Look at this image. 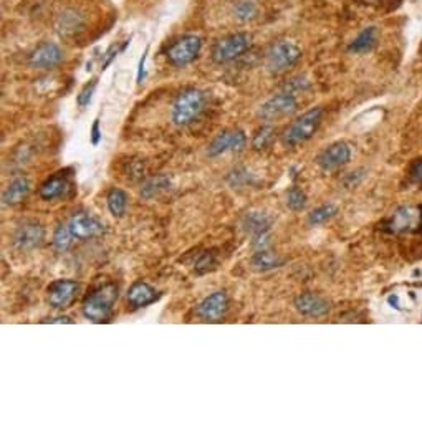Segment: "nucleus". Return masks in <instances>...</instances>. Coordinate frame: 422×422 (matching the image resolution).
Masks as SVG:
<instances>
[{
  "label": "nucleus",
  "instance_id": "nucleus-31",
  "mask_svg": "<svg viewBox=\"0 0 422 422\" xmlns=\"http://www.w3.org/2000/svg\"><path fill=\"white\" fill-rule=\"evenodd\" d=\"M98 87V80H91V82H88L85 87L82 88V91L78 93V96H76V103H78L80 108H87V106L91 103L93 95H95Z\"/></svg>",
  "mask_w": 422,
  "mask_h": 422
},
{
  "label": "nucleus",
  "instance_id": "nucleus-29",
  "mask_svg": "<svg viewBox=\"0 0 422 422\" xmlns=\"http://www.w3.org/2000/svg\"><path fill=\"white\" fill-rule=\"evenodd\" d=\"M274 134H275L274 128H272V126H262L257 131V133L254 134L252 146L257 149V151H262V149L270 146V143L274 141Z\"/></svg>",
  "mask_w": 422,
  "mask_h": 422
},
{
  "label": "nucleus",
  "instance_id": "nucleus-25",
  "mask_svg": "<svg viewBox=\"0 0 422 422\" xmlns=\"http://www.w3.org/2000/svg\"><path fill=\"white\" fill-rule=\"evenodd\" d=\"M83 25V17L75 10V8H68L63 12L58 19V30L62 33L76 32Z\"/></svg>",
  "mask_w": 422,
  "mask_h": 422
},
{
  "label": "nucleus",
  "instance_id": "nucleus-28",
  "mask_svg": "<svg viewBox=\"0 0 422 422\" xmlns=\"http://www.w3.org/2000/svg\"><path fill=\"white\" fill-rule=\"evenodd\" d=\"M234 14L238 20H244V22L252 20L257 15V3L254 0H238L234 7Z\"/></svg>",
  "mask_w": 422,
  "mask_h": 422
},
{
  "label": "nucleus",
  "instance_id": "nucleus-15",
  "mask_svg": "<svg viewBox=\"0 0 422 422\" xmlns=\"http://www.w3.org/2000/svg\"><path fill=\"white\" fill-rule=\"evenodd\" d=\"M414 212H412L411 207H399L391 214L387 219L379 225V229L385 230L387 234H404L409 232L412 227H414Z\"/></svg>",
  "mask_w": 422,
  "mask_h": 422
},
{
  "label": "nucleus",
  "instance_id": "nucleus-22",
  "mask_svg": "<svg viewBox=\"0 0 422 422\" xmlns=\"http://www.w3.org/2000/svg\"><path fill=\"white\" fill-rule=\"evenodd\" d=\"M283 265V258L279 255L268 252V250H257L252 257V267L258 272H270Z\"/></svg>",
  "mask_w": 422,
  "mask_h": 422
},
{
  "label": "nucleus",
  "instance_id": "nucleus-2",
  "mask_svg": "<svg viewBox=\"0 0 422 422\" xmlns=\"http://www.w3.org/2000/svg\"><path fill=\"white\" fill-rule=\"evenodd\" d=\"M116 300H118L116 285L113 283L101 285V287L95 288L87 298H85L82 305L83 317L93 323L108 322L113 313Z\"/></svg>",
  "mask_w": 422,
  "mask_h": 422
},
{
  "label": "nucleus",
  "instance_id": "nucleus-32",
  "mask_svg": "<svg viewBox=\"0 0 422 422\" xmlns=\"http://www.w3.org/2000/svg\"><path fill=\"white\" fill-rule=\"evenodd\" d=\"M407 179L411 184H414L422 189V157H417L411 163L407 169Z\"/></svg>",
  "mask_w": 422,
  "mask_h": 422
},
{
  "label": "nucleus",
  "instance_id": "nucleus-13",
  "mask_svg": "<svg viewBox=\"0 0 422 422\" xmlns=\"http://www.w3.org/2000/svg\"><path fill=\"white\" fill-rule=\"evenodd\" d=\"M349 159H351V148L343 141H338L319 152L317 163L323 170H335L348 164Z\"/></svg>",
  "mask_w": 422,
  "mask_h": 422
},
{
  "label": "nucleus",
  "instance_id": "nucleus-35",
  "mask_svg": "<svg viewBox=\"0 0 422 422\" xmlns=\"http://www.w3.org/2000/svg\"><path fill=\"white\" fill-rule=\"evenodd\" d=\"M101 138H103V133H101V126H100V118H96L93 121L91 130H89V141H91L93 146H98L100 144Z\"/></svg>",
  "mask_w": 422,
  "mask_h": 422
},
{
  "label": "nucleus",
  "instance_id": "nucleus-20",
  "mask_svg": "<svg viewBox=\"0 0 422 422\" xmlns=\"http://www.w3.org/2000/svg\"><path fill=\"white\" fill-rule=\"evenodd\" d=\"M28 191H30L28 179L24 176L15 177L14 181L6 187V191H3L2 194L3 206H15V204H20L25 197H27Z\"/></svg>",
  "mask_w": 422,
  "mask_h": 422
},
{
  "label": "nucleus",
  "instance_id": "nucleus-30",
  "mask_svg": "<svg viewBox=\"0 0 422 422\" xmlns=\"http://www.w3.org/2000/svg\"><path fill=\"white\" fill-rule=\"evenodd\" d=\"M306 200H308L306 194L301 189H298V187H292V189L288 191L287 206H288V209H292V211H295V212L304 211L306 206Z\"/></svg>",
  "mask_w": 422,
  "mask_h": 422
},
{
  "label": "nucleus",
  "instance_id": "nucleus-9",
  "mask_svg": "<svg viewBox=\"0 0 422 422\" xmlns=\"http://www.w3.org/2000/svg\"><path fill=\"white\" fill-rule=\"evenodd\" d=\"M247 144V136L242 130H224L211 141L207 155L211 157L222 156L230 151H242Z\"/></svg>",
  "mask_w": 422,
  "mask_h": 422
},
{
  "label": "nucleus",
  "instance_id": "nucleus-26",
  "mask_svg": "<svg viewBox=\"0 0 422 422\" xmlns=\"http://www.w3.org/2000/svg\"><path fill=\"white\" fill-rule=\"evenodd\" d=\"M338 214V207L335 206V204H323V206H319L315 209V211H311L308 214V224L310 225H322L328 222L330 219H333V217Z\"/></svg>",
  "mask_w": 422,
  "mask_h": 422
},
{
  "label": "nucleus",
  "instance_id": "nucleus-12",
  "mask_svg": "<svg viewBox=\"0 0 422 422\" xmlns=\"http://www.w3.org/2000/svg\"><path fill=\"white\" fill-rule=\"evenodd\" d=\"M229 310V297L227 293L214 292L211 295L204 298L197 306V315L204 322H219L225 317Z\"/></svg>",
  "mask_w": 422,
  "mask_h": 422
},
{
  "label": "nucleus",
  "instance_id": "nucleus-37",
  "mask_svg": "<svg viewBox=\"0 0 422 422\" xmlns=\"http://www.w3.org/2000/svg\"><path fill=\"white\" fill-rule=\"evenodd\" d=\"M292 88H295L297 91H304V89L308 88V82L304 78H293L290 80V83L287 85V91H292Z\"/></svg>",
  "mask_w": 422,
  "mask_h": 422
},
{
  "label": "nucleus",
  "instance_id": "nucleus-40",
  "mask_svg": "<svg viewBox=\"0 0 422 422\" xmlns=\"http://www.w3.org/2000/svg\"><path fill=\"white\" fill-rule=\"evenodd\" d=\"M387 304H389L393 308L396 310H401V305H399V297L398 295H391L389 298H387Z\"/></svg>",
  "mask_w": 422,
  "mask_h": 422
},
{
  "label": "nucleus",
  "instance_id": "nucleus-17",
  "mask_svg": "<svg viewBox=\"0 0 422 422\" xmlns=\"http://www.w3.org/2000/svg\"><path fill=\"white\" fill-rule=\"evenodd\" d=\"M156 300H159V293L143 280L134 281L128 290V304L133 308H144V306L155 304Z\"/></svg>",
  "mask_w": 422,
  "mask_h": 422
},
{
  "label": "nucleus",
  "instance_id": "nucleus-3",
  "mask_svg": "<svg viewBox=\"0 0 422 422\" xmlns=\"http://www.w3.org/2000/svg\"><path fill=\"white\" fill-rule=\"evenodd\" d=\"M323 109L322 108H311L308 112L297 118L288 130L283 133V143L290 148H295L298 144H304L308 141L311 136L317 133L319 123H322Z\"/></svg>",
  "mask_w": 422,
  "mask_h": 422
},
{
  "label": "nucleus",
  "instance_id": "nucleus-38",
  "mask_svg": "<svg viewBox=\"0 0 422 422\" xmlns=\"http://www.w3.org/2000/svg\"><path fill=\"white\" fill-rule=\"evenodd\" d=\"M146 58H148V49L144 50L143 57L139 60V67H138V85H141L144 82V76H146V70H144V67H146Z\"/></svg>",
  "mask_w": 422,
  "mask_h": 422
},
{
  "label": "nucleus",
  "instance_id": "nucleus-34",
  "mask_svg": "<svg viewBox=\"0 0 422 422\" xmlns=\"http://www.w3.org/2000/svg\"><path fill=\"white\" fill-rule=\"evenodd\" d=\"M214 267H216V258L214 255L209 252H204L199 257L197 262H195V272H197V274H206V272L212 270Z\"/></svg>",
  "mask_w": 422,
  "mask_h": 422
},
{
  "label": "nucleus",
  "instance_id": "nucleus-19",
  "mask_svg": "<svg viewBox=\"0 0 422 422\" xmlns=\"http://www.w3.org/2000/svg\"><path fill=\"white\" fill-rule=\"evenodd\" d=\"M274 222L272 216H268L267 212L262 211H252L247 212L242 219V227H244L245 232H249L250 236H258V234L268 232L270 230V225Z\"/></svg>",
  "mask_w": 422,
  "mask_h": 422
},
{
  "label": "nucleus",
  "instance_id": "nucleus-8",
  "mask_svg": "<svg viewBox=\"0 0 422 422\" xmlns=\"http://www.w3.org/2000/svg\"><path fill=\"white\" fill-rule=\"evenodd\" d=\"M78 290L80 285L76 283L75 280H55L49 285V288H46V300H49V305L52 306V308L65 310L73 304Z\"/></svg>",
  "mask_w": 422,
  "mask_h": 422
},
{
  "label": "nucleus",
  "instance_id": "nucleus-11",
  "mask_svg": "<svg viewBox=\"0 0 422 422\" xmlns=\"http://www.w3.org/2000/svg\"><path fill=\"white\" fill-rule=\"evenodd\" d=\"M45 230L38 222H27L20 224L14 232V245L22 252H30V250L37 249L38 245L44 242Z\"/></svg>",
  "mask_w": 422,
  "mask_h": 422
},
{
  "label": "nucleus",
  "instance_id": "nucleus-5",
  "mask_svg": "<svg viewBox=\"0 0 422 422\" xmlns=\"http://www.w3.org/2000/svg\"><path fill=\"white\" fill-rule=\"evenodd\" d=\"M250 46V37L247 33H232L220 38L219 42H216V45L212 46V60L219 65L222 63L232 62L240 55H244Z\"/></svg>",
  "mask_w": 422,
  "mask_h": 422
},
{
  "label": "nucleus",
  "instance_id": "nucleus-42",
  "mask_svg": "<svg viewBox=\"0 0 422 422\" xmlns=\"http://www.w3.org/2000/svg\"><path fill=\"white\" fill-rule=\"evenodd\" d=\"M421 53H422V49H421Z\"/></svg>",
  "mask_w": 422,
  "mask_h": 422
},
{
  "label": "nucleus",
  "instance_id": "nucleus-33",
  "mask_svg": "<svg viewBox=\"0 0 422 422\" xmlns=\"http://www.w3.org/2000/svg\"><path fill=\"white\" fill-rule=\"evenodd\" d=\"M128 45H130V40H126L125 44H123V46H118V45H112V46H109V49L106 50L105 55H103V62H101V70L105 71L106 68H108L109 65H112L113 60L118 57V53H119V52H125Z\"/></svg>",
  "mask_w": 422,
  "mask_h": 422
},
{
  "label": "nucleus",
  "instance_id": "nucleus-7",
  "mask_svg": "<svg viewBox=\"0 0 422 422\" xmlns=\"http://www.w3.org/2000/svg\"><path fill=\"white\" fill-rule=\"evenodd\" d=\"M298 109L297 98L292 93L283 91L279 95L272 96L270 100H267L265 103L260 106L258 116L263 121H276V119L290 116Z\"/></svg>",
  "mask_w": 422,
  "mask_h": 422
},
{
  "label": "nucleus",
  "instance_id": "nucleus-21",
  "mask_svg": "<svg viewBox=\"0 0 422 422\" xmlns=\"http://www.w3.org/2000/svg\"><path fill=\"white\" fill-rule=\"evenodd\" d=\"M376 45V28L368 27L358 35L348 46V52L351 53H368Z\"/></svg>",
  "mask_w": 422,
  "mask_h": 422
},
{
  "label": "nucleus",
  "instance_id": "nucleus-1",
  "mask_svg": "<svg viewBox=\"0 0 422 422\" xmlns=\"http://www.w3.org/2000/svg\"><path fill=\"white\" fill-rule=\"evenodd\" d=\"M207 96L199 88H186L176 96L170 109V119L176 126H187L204 113Z\"/></svg>",
  "mask_w": 422,
  "mask_h": 422
},
{
  "label": "nucleus",
  "instance_id": "nucleus-39",
  "mask_svg": "<svg viewBox=\"0 0 422 422\" xmlns=\"http://www.w3.org/2000/svg\"><path fill=\"white\" fill-rule=\"evenodd\" d=\"M44 323H68V325H71L73 319H71L70 317H55V318L44 319Z\"/></svg>",
  "mask_w": 422,
  "mask_h": 422
},
{
  "label": "nucleus",
  "instance_id": "nucleus-6",
  "mask_svg": "<svg viewBox=\"0 0 422 422\" xmlns=\"http://www.w3.org/2000/svg\"><path fill=\"white\" fill-rule=\"evenodd\" d=\"M200 50H202V40L197 35H184L169 46L166 57L173 67H186L199 57Z\"/></svg>",
  "mask_w": 422,
  "mask_h": 422
},
{
  "label": "nucleus",
  "instance_id": "nucleus-18",
  "mask_svg": "<svg viewBox=\"0 0 422 422\" xmlns=\"http://www.w3.org/2000/svg\"><path fill=\"white\" fill-rule=\"evenodd\" d=\"M68 191H70V176L67 173H57L40 186L38 194L44 200H55L67 195Z\"/></svg>",
  "mask_w": 422,
  "mask_h": 422
},
{
  "label": "nucleus",
  "instance_id": "nucleus-14",
  "mask_svg": "<svg viewBox=\"0 0 422 422\" xmlns=\"http://www.w3.org/2000/svg\"><path fill=\"white\" fill-rule=\"evenodd\" d=\"M68 227L75 238H91L98 237L105 232V225L93 216L85 214V212H76L68 220Z\"/></svg>",
  "mask_w": 422,
  "mask_h": 422
},
{
  "label": "nucleus",
  "instance_id": "nucleus-24",
  "mask_svg": "<svg viewBox=\"0 0 422 422\" xmlns=\"http://www.w3.org/2000/svg\"><path fill=\"white\" fill-rule=\"evenodd\" d=\"M106 204H108L112 216L121 219V217L126 214L128 194L123 189H116V187H114V189L109 191L108 195H106Z\"/></svg>",
  "mask_w": 422,
  "mask_h": 422
},
{
  "label": "nucleus",
  "instance_id": "nucleus-36",
  "mask_svg": "<svg viewBox=\"0 0 422 422\" xmlns=\"http://www.w3.org/2000/svg\"><path fill=\"white\" fill-rule=\"evenodd\" d=\"M268 245H270V234L263 232L258 234V236H254L252 247L255 250H265Z\"/></svg>",
  "mask_w": 422,
  "mask_h": 422
},
{
  "label": "nucleus",
  "instance_id": "nucleus-41",
  "mask_svg": "<svg viewBox=\"0 0 422 422\" xmlns=\"http://www.w3.org/2000/svg\"><path fill=\"white\" fill-rule=\"evenodd\" d=\"M417 211H419V222H417L416 232H417V234H421V236H422V206L417 207Z\"/></svg>",
  "mask_w": 422,
  "mask_h": 422
},
{
  "label": "nucleus",
  "instance_id": "nucleus-4",
  "mask_svg": "<svg viewBox=\"0 0 422 422\" xmlns=\"http://www.w3.org/2000/svg\"><path fill=\"white\" fill-rule=\"evenodd\" d=\"M301 58V50L295 42L279 40L268 49L265 65L272 73H281L287 68L293 67Z\"/></svg>",
  "mask_w": 422,
  "mask_h": 422
},
{
  "label": "nucleus",
  "instance_id": "nucleus-23",
  "mask_svg": "<svg viewBox=\"0 0 422 422\" xmlns=\"http://www.w3.org/2000/svg\"><path fill=\"white\" fill-rule=\"evenodd\" d=\"M170 186V179L166 174H157V176L149 177L146 182H144L143 187H141V195L144 199H152L156 197L157 194H161L163 191L168 189Z\"/></svg>",
  "mask_w": 422,
  "mask_h": 422
},
{
  "label": "nucleus",
  "instance_id": "nucleus-16",
  "mask_svg": "<svg viewBox=\"0 0 422 422\" xmlns=\"http://www.w3.org/2000/svg\"><path fill=\"white\" fill-rule=\"evenodd\" d=\"M295 308L305 317H323L330 311V304L323 297L315 293H301L295 298Z\"/></svg>",
  "mask_w": 422,
  "mask_h": 422
},
{
  "label": "nucleus",
  "instance_id": "nucleus-27",
  "mask_svg": "<svg viewBox=\"0 0 422 422\" xmlns=\"http://www.w3.org/2000/svg\"><path fill=\"white\" fill-rule=\"evenodd\" d=\"M75 236L71 234V230L68 225L60 224L53 232V247L58 250V252H67L70 249L71 244H73Z\"/></svg>",
  "mask_w": 422,
  "mask_h": 422
},
{
  "label": "nucleus",
  "instance_id": "nucleus-10",
  "mask_svg": "<svg viewBox=\"0 0 422 422\" xmlns=\"http://www.w3.org/2000/svg\"><path fill=\"white\" fill-rule=\"evenodd\" d=\"M63 62L62 46L53 42H44L33 50L28 58V65L37 70H52Z\"/></svg>",
  "mask_w": 422,
  "mask_h": 422
}]
</instances>
